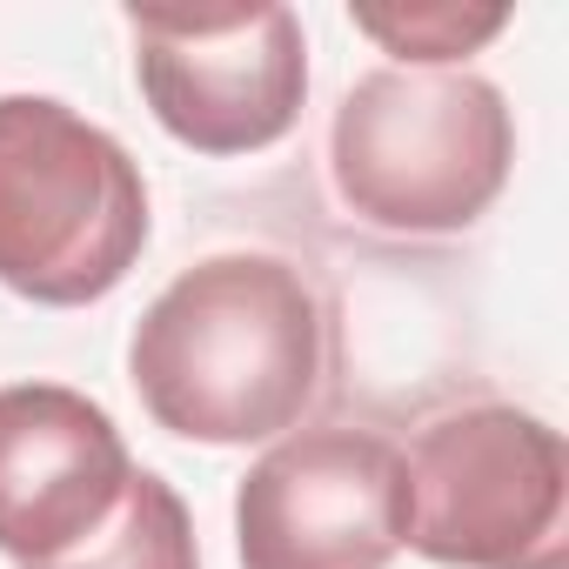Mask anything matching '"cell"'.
<instances>
[{
  "mask_svg": "<svg viewBox=\"0 0 569 569\" xmlns=\"http://www.w3.org/2000/svg\"><path fill=\"white\" fill-rule=\"evenodd\" d=\"M356 34H369L396 68H462L482 54L502 28L509 8H462V0H409V8H356Z\"/></svg>",
  "mask_w": 569,
  "mask_h": 569,
  "instance_id": "9",
  "label": "cell"
},
{
  "mask_svg": "<svg viewBox=\"0 0 569 569\" xmlns=\"http://www.w3.org/2000/svg\"><path fill=\"white\" fill-rule=\"evenodd\" d=\"M402 549L442 569H569V449L516 402H462L402 449Z\"/></svg>",
  "mask_w": 569,
  "mask_h": 569,
  "instance_id": "4",
  "label": "cell"
},
{
  "mask_svg": "<svg viewBox=\"0 0 569 569\" xmlns=\"http://www.w3.org/2000/svg\"><path fill=\"white\" fill-rule=\"evenodd\" d=\"M516 168V114L469 68H376L329 121V181L382 234L429 241L476 228Z\"/></svg>",
  "mask_w": 569,
  "mask_h": 569,
  "instance_id": "2",
  "label": "cell"
},
{
  "mask_svg": "<svg viewBox=\"0 0 569 569\" xmlns=\"http://www.w3.org/2000/svg\"><path fill=\"white\" fill-rule=\"evenodd\" d=\"M329 376V309L316 281L268 248H221L181 268L128 336L141 409L208 449L302 429Z\"/></svg>",
  "mask_w": 569,
  "mask_h": 569,
  "instance_id": "1",
  "label": "cell"
},
{
  "mask_svg": "<svg viewBox=\"0 0 569 569\" xmlns=\"http://www.w3.org/2000/svg\"><path fill=\"white\" fill-rule=\"evenodd\" d=\"M409 536L402 449L376 429L316 422L274 436L234 489L241 569H389Z\"/></svg>",
  "mask_w": 569,
  "mask_h": 569,
  "instance_id": "6",
  "label": "cell"
},
{
  "mask_svg": "<svg viewBox=\"0 0 569 569\" xmlns=\"http://www.w3.org/2000/svg\"><path fill=\"white\" fill-rule=\"evenodd\" d=\"M34 569H201V542H194V516L174 496V482H161L154 469H134L114 516Z\"/></svg>",
  "mask_w": 569,
  "mask_h": 569,
  "instance_id": "8",
  "label": "cell"
},
{
  "mask_svg": "<svg viewBox=\"0 0 569 569\" xmlns=\"http://www.w3.org/2000/svg\"><path fill=\"white\" fill-rule=\"evenodd\" d=\"M148 114L194 154H261L302 121L309 34L296 8H128Z\"/></svg>",
  "mask_w": 569,
  "mask_h": 569,
  "instance_id": "5",
  "label": "cell"
},
{
  "mask_svg": "<svg viewBox=\"0 0 569 569\" xmlns=\"http://www.w3.org/2000/svg\"><path fill=\"white\" fill-rule=\"evenodd\" d=\"M128 476L134 456L94 396L68 382L0 389V556L54 562L114 516Z\"/></svg>",
  "mask_w": 569,
  "mask_h": 569,
  "instance_id": "7",
  "label": "cell"
},
{
  "mask_svg": "<svg viewBox=\"0 0 569 569\" xmlns=\"http://www.w3.org/2000/svg\"><path fill=\"white\" fill-rule=\"evenodd\" d=\"M141 161L54 94H0V289L41 309L114 296L148 248Z\"/></svg>",
  "mask_w": 569,
  "mask_h": 569,
  "instance_id": "3",
  "label": "cell"
}]
</instances>
